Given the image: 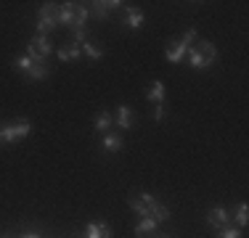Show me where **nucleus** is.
I'll use <instances>...</instances> for the list:
<instances>
[{
  "instance_id": "nucleus-1",
  "label": "nucleus",
  "mask_w": 249,
  "mask_h": 238,
  "mask_svg": "<svg viewBox=\"0 0 249 238\" xmlns=\"http://www.w3.org/2000/svg\"><path fill=\"white\" fill-rule=\"evenodd\" d=\"M188 64H191V69H210L212 64L217 61V48L215 43H210V40H196V45L188 51Z\"/></svg>"
},
{
  "instance_id": "nucleus-2",
  "label": "nucleus",
  "mask_w": 249,
  "mask_h": 238,
  "mask_svg": "<svg viewBox=\"0 0 249 238\" xmlns=\"http://www.w3.org/2000/svg\"><path fill=\"white\" fill-rule=\"evenodd\" d=\"M196 40H199L196 29H188L180 40H170V43L164 45V58H167L170 64H180L183 58L188 56V51L196 45Z\"/></svg>"
},
{
  "instance_id": "nucleus-3",
  "label": "nucleus",
  "mask_w": 249,
  "mask_h": 238,
  "mask_svg": "<svg viewBox=\"0 0 249 238\" xmlns=\"http://www.w3.org/2000/svg\"><path fill=\"white\" fill-rule=\"evenodd\" d=\"M32 133L29 119H16V122H3L0 124V143H19Z\"/></svg>"
},
{
  "instance_id": "nucleus-4",
  "label": "nucleus",
  "mask_w": 249,
  "mask_h": 238,
  "mask_svg": "<svg viewBox=\"0 0 249 238\" xmlns=\"http://www.w3.org/2000/svg\"><path fill=\"white\" fill-rule=\"evenodd\" d=\"M51 53H56V48H53L48 34H35V37L29 40L27 56L32 58V64H45V58H48Z\"/></svg>"
},
{
  "instance_id": "nucleus-5",
  "label": "nucleus",
  "mask_w": 249,
  "mask_h": 238,
  "mask_svg": "<svg viewBox=\"0 0 249 238\" xmlns=\"http://www.w3.org/2000/svg\"><path fill=\"white\" fill-rule=\"evenodd\" d=\"M58 27V3H43L37 11V34H48Z\"/></svg>"
},
{
  "instance_id": "nucleus-6",
  "label": "nucleus",
  "mask_w": 249,
  "mask_h": 238,
  "mask_svg": "<svg viewBox=\"0 0 249 238\" xmlns=\"http://www.w3.org/2000/svg\"><path fill=\"white\" fill-rule=\"evenodd\" d=\"M207 225H210L212 230H220L225 225H231V209L228 206H212L210 212H207Z\"/></svg>"
},
{
  "instance_id": "nucleus-7",
  "label": "nucleus",
  "mask_w": 249,
  "mask_h": 238,
  "mask_svg": "<svg viewBox=\"0 0 249 238\" xmlns=\"http://www.w3.org/2000/svg\"><path fill=\"white\" fill-rule=\"evenodd\" d=\"M146 21V14L141 8H135V5H124V27L133 29V32H138L141 27H143Z\"/></svg>"
},
{
  "instance_id": "nucleus-8",
  "label": "nucleus",
  "mask_w": 249,
  "mask_h": 238,
  "mask_svg": "<svg viewBox=\"0 0 249 238\" xmlns=\"http://www.w3.org/2000/svg\"><path fill=\"white\" fill-rule=\"evenodd\" d=\"M114 122H117V127H120V130H133V124H135L133 109H130L127 103H120V106H117V117H114Z\"/></svg>"
},
{
  "instance_id": "nucleus-9",
  "label": "nucleus",
  "mask_w": 249,
  "mask_h": 238,
  "mask_svg": "<svg viewBox=\"0 0 249 238\" xmlns=\"http://www.w3.org/2000/svg\"><path fill=\"white\" fill-rule=\"evenodd\" d=\"M122 146H124L122 135H117V133H106V135H101V148H104L106 153H120V151H122Z\"/></svg>"
},
{
  "instance_id": "nucleus-10",
  "label": "nucleus",
  "mask_w": 249,
  "mask_h": 238,
  "mask_svg": "<svg viewBox=\"0 0 249 238\" xmlns=\"http://www.w3.org/2000/svg\"><path fill=\"white\" fill-rule=\"evenodd\" d=\"M111 228L106 222H98V220H93V222H88L85 228V238H111Z\"/></svg>"
},
{
  "instance_id": "nucleus-11",
  "label": "nucleus",
  "mask_w": 249,
  "mask_h": 238,
  "mask_svg": "<svg viewBox=\"0 0 249 238\" xmlns=\"http://www.w3.org/2000/svg\"><path fill=\"white\" fill-rule=\"evenodd\" d=\"M74 5L72 0H67V3H61L58 5V27H69L72 29V24H74Z\"/></svg>"
},
{
  "instance_id": "nucleus-12",
  "label": "nucleus",
  "mask_w": 249,
  "mask_h": 238,
  "mask_svg": "<svg viewBox=\"0 0 249 238\" xmlns=\"http://www.w3.org/2000/svg\"><path fill=\"white\" fill-rule=\"evenodd\" d=\"M56 56H58V61H77L82 56V48L77 43H67L61 48H56Z\"/></svg>"
},
{
  "instance_id": "nucleus-13",
  "label": "nucleus",
  "mask_w": 249,
  "mask_h": 238,
  "mask_svg": "<svg viewBox=\"0 0 249 238\" xmlns=\"http://www.w3.org/2000/svg\"><path fill=\"white\" fill-rule=\"evenodd\" d=\"M164 95H167V90H164V82L162 80H154L149 87H146V98L154 101V103H164Z\"/></svg>"
},
{
  "instance_id": "nucleus-14",
  "label": "nucleus",
  "mask_w": 249,
  "mask_h": 238,
  "mask_svg": "<svg viewBox=\"0 0 249 238\" xmlns=\"http://www.w3.org/2000/svg\"><path fill=\"white\" fill-rule=\"evenodd\" d=\"M157 220H151V217H141L138 220V225H135V236L138 238H146V236H154L157 233Z\"/></svg>"
},
{
  "instance_id": "nucleus-15",
  "label": "nucleus",
  "mask_w": 249,
  "mask_h": 238,
  "mask_svg": "<svg viewBox=\"0 0 249 238\" xmlns=\"http://www.w3.org/2000/svg\"><path fill=\"white\" fill-rule=\"evenodd\" d=\"M149 217L157 220V222H167V220L173 217V212H170L167 204H159V201H154V204L149 206Z\"/></svg>"
},
{
  "instance_id": "nucleus-16",
  "label": "nucleus",
  "mask_w": 249,
  "mask_h": 238,
  "mask_svg": "<svg viewBox=\"0 0 249 238\" xmlns=\"http://www.w3.org/2000/svg\"><path fill=\"white\" fill-rule=\"evenodd\" d=\"M111 124H114V117L109 114L106 109H101L98 114H96V133H101V135H106L111 130Z\"/></svg>"
},
{
  "instance_id": "nucleus-17",
  "label": "nucleus",
  "mask_w": 249,
  "mask_h": 238,
  "mask_svg": "<svg viewBox=\"0 0 249 238\" xmlns=\"http://www.w3.org/2000/svg\"><path fill=\"white\" fill-rule=\"evenodd\" d=\"M88 11H90V16H96L98 21H106L111 16V11H109V5H106V0H96V3H90L88 5Z\"/></svg>"
},
{
  "instance_id": "nucleus-18",
  "label": "nucleus",
  "mask_w": 249,
  "mask_h": 238,
  "mask_svg": "<svg viewBox=\"0 0 249 238\" xmlns=\"http://www.w3.org/2000/svg\"><path fill=\"white\" fill-rule=\"evenodd\" d=\"M24 77H27L29 82H37V80H48V77H51V69H48V64H35V67L29 69Z\"/></svg>"
},
{
  "instance_id": "nucleus-19",
  "label": "nucleus",
  "mask_w": 249,
  "mask_h": 238,
  "mask_svg": "<svg viewBox=\"0 0 249 238\" xmlns=\"http://www.w3.org/2000/svg\"><path fill=\"white\" fill-rule=\"evenodd\" d=\"M88 16H90L88 5H80V3H77V5H74V24H72V29H85Z\"/></svg>"
},
{
  "instance_id": "nucleus-20",
  "label": "nucleus",
  "mask_w": 249,
  "mask_h": 238,
  "mask_svg": "<svg viewBox=\"0 0 249 238\" xmlns=\"http://www.w3.org/2000/svg\"><path fill=\"white\" fill-rule=\"evenodd\" d=\"M80 48H82V53H85L88 58H93V61H101V58H104V51H101L96 43H90V40H88V43H82Z\"/></svg>"
},
{
  "instance_id": "nucleus-21",
  "label": "nucleus",
  "mask_w": 249,
  "mask_h": 238,
  "mask_svg": "<svg viewBox=\"0 0 249 238\" xmlns=\"http://www.w3.org/2000/svg\"><path fill=\"white\" fill-rule=\"evenodd\" d=\"M32 67H35V64H32V58H29L27 53H24V56H16V58H14V69L21 71V74H27Z\"/></svg>"
},
{
  "instance_id": "nucleus-22",
  "label": "nucleus",
  "mask_w": 249,
  "mask_h": 238,
  "mask_svg": "<svg viewBox=\"0 0 249 238\" xmlns=\"http://www.w3.org/2000/svg\"><path fill=\"white\" fill-rule=\"evenodd\" d=\"M236 228H247V220H249V209H247V204L241 201L239 206H236Z\"/></svg>"
},
{
  "instance_id": "nucleus-23",
  "label": "nucleus",
  "mask_w": 249,
  "mask_h": 238,
  "mask_svg": "<svg viewBox=\"0 0 249 238\" xmlns=\"http://www.w3.org/2000/svg\"><path fill=\"white\" fill-rule=\"evenodd\" d=\"M217 238H244V233H241V228H236V225H225V228L217 230Z\"/></svg>"
},
{
  "instance_id": "nucleus-24",
  "label": "nucleus",
  "mask_w": 249,
  "mask_h": 238,
  "mask_svg": "<svg viewBox=\"0 0 249 238\" xmlns=\"http://www.w3.org/2000/svg\"><path fill=\"white\" fill-rule=\"evenodd\" d=\"M72 43H77V45L88 43V27L85 29H72Z\"/></svg>"
},
{
  "instance_id": "nucleus-25",
  "label": "nucleus",
  "mask_w": 249,
  "mask_h": 238,
  "mask_svg": "<svg viewBox=\"0 0 249 238\" xmlns=\"http://www.w3.org/2000/svg\"><path fill=\"white\" fill-rule=\"evenodd\" d=\"M164 114H167V111H164V103L154 106V122H164Z\"/></svg>"
},
{
  "instance_id": "nucleus-26",
  "label": "nucleus",
  "mask_w": 249,
  "mask_h": 238,
  "mask_svg": "<svg viewBox=\"0 0 249 238\" xmlns=\"http://www.w3.org/2000/svg\"><path fill=\"white\" fill-rule=\"evenodd\" d=\"M19 238H43V236H40L37 230H27V233H21Z\"/></svg>"
},
{
  "instance_id": "nucleus-27",
  "label": "nucleus",
  "mask_w": 249,
  "mask_h": 238,
  "mask_svg": "<svg viewBox=\"0 0 249 238\" xmlns=\"http://www.w3.org/2000/svg\"><path fill=\"white\" fill-rule=\"evenodd\" d=\"M0 238H16L14 233H3V236H0Z\"/></svg>"
},
{
  "instance_id": "nucleus-28",
  "label": "nucleus",
  "mask_w": 249,
  "mask_h": 238,
  "mask_svg": "<svg viewBox=\"0 0 249 238\" xmlns=\"http://www.w3.org/2000/svg\"><path fill=\"white\" fill-rule=\"evenodd\" d=\"M159 238H170V236H159Z\"/></svg>"
}]
</instances>
